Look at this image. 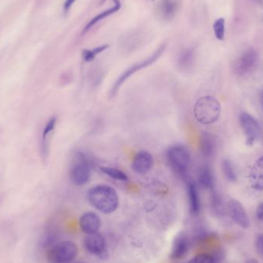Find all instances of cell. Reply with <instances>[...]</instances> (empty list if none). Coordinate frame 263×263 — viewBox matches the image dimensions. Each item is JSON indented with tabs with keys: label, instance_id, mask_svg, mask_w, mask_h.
<instances>
[{
	"label": "cell",
	"instance_id": "ba28073f",
	"mask_svg": "<svg viewBox=\"0 0 263 263\" xmlns=\"http://www.w3.org/2000/svg\"><path fill=\"white\" fill-rule=\"evenodd\" d=\"M180 7L179 0H159L156 5V16L165 23L171 22L176 17Z\"/></svg>",
	"mask_w": 263,
	"mask_h": 263
},
{
	"label": "cell",
	"instance_id": "cb8c5ba5",
	"mask_svg": "<svg viewBox=\"0 0 263 263\" xmlns=\"http://www.w3.org/2000/svg\"><path fill=\"white\" fill-rule=\"evenodd\" d=\"M109 47V45L105 44L98 46V47L94 48V49H84V50L82 52L83 60H84V62H86V63H90V62L93 61V60H95L97 55L101 53V52H104V51Z\"/></svg>",
	"mask_w": 263,
	"mask_h": 263
},
{
	"label": "cell",
	"instance_id": "44dd1931",
	"mask_svg": "<svg viewBox=\"0 0 263 263\" xmlns=\"http://www.w3.org/2000/svg\"><path fill=\"white\" fill-rule=\"evenodd\" d=\"M195 60V50L193 48H185L182 49L178 54L177 63L178 68L180 70L186 71L191 69L194 63Z\"/></svg>",
	"mask_w": 263,
	"mask_h": 263
},
{
	"label": "cell",
	"instance_id": "30bf717a",
	"mask_svg": "<svg viewBox=\"0 0 263 263\" xmlns=\"http://www.w3.org/2000/svg\"><path fill=\"white\" fill-rule=\"evenodd\" d=\"M57 124V117H50L44 125L40 136V156L43 161L47 160L50 151V140L52 133L55 130Z\"/></svg>",
	"mask_w": 263,
	"mask_h": 263
},
{
	"label": "cell",
	"instance_id": "e0dca14e",
	"mask_svg": "<svg viewBox=\"0 0 263 263\" xmlns=\"http://www.w3.org/2000/svg\"><path fill=\"white\" fill-rule=\"evenodd\" d=\"M187 195L190 213L193 215L199 214L201 210L200 196L197 183L195 181L189 180L187 182Z\"/></svg>",
	"mask_w": 263,
	"mask_h": 263
},
{
	"label": "cell",
	"instance_id": "836d02e7",
	"mask_svg": "<svg viewBox=\"0 0 263 263\" xmlns=\"http://www.w3.org/2000/svg\"><path fill=\"white\" fill-rule=\"evenodd\" d=\"M76 263H85V262H76Z\"/></svg>",
	"mask_w": 263,
	"mask_h": 263
},
{
	"label": "cell",
	"instance_id": "7402d4cb",
	"mask_svg": "<svg viewBox=\"0 0 263 263\" xmlns=\"http://www.w3.org/2000/svg\"><path fill=\"white\" fill-rule=\"evenodd\" d=\"M114 2H115V6H114V7L110 8V9H107V10H105L104 12H102V13L99 14L98 15L94 17V18L86 25V27L84 28V30H83V34L87 32L92 26H95L100 20H103V18H106V17L109 16V15L120 10V8H121V3H120V0H114Z\"/></svg>",
	"mask_w": 263,
	"mask_h": 263
},
{
	"label": "cell",
	"instance_id": "d4e9b609",
	"mask_svg": "<svg viewBox=\"0 0 263 263\" xmlns=\"http://www.w3.org/2000/svg\"><path fill=\"white\" fill-rule=\"evenodd\" d=\"M222 172H223L224 176L229 182H235L237 180L236 171L233 164L228 159H224L222 162Z\"/></svg>",
	"mask_w": 263,
	"mask_h": 263
},
{
	"label": "cell",
	"instance_id": "f546056e",
	"mask_svg": "<svg viewBox=\"0 0 263 263\" xmlns=\"http://www.w3.org/2000/svg\"><path fill=\"white\" fill-rule=\"evenodd\" d=\"M76 1L77 0H66L64 3V6H63L65 12H67L71 9V7H72V5H73Z\"/></svg>",
	"mask_w": 263,
	"mask_h": 263
},
{
	"label": "cell",
	"instance_id": "3957f363",
	"mask_svg": "<svg viewBox=\"0 0 263 263\" xmlns=\"http://www.w3.org/2000/svg\"><path fill=\"white\" fill-rule=\"evenodd\" d=\"M165 160L176 176L182 179L188 178L191 155L185 145L182 144L171 145L165 152Z\"/></svg>",
	"mask_w": 263,
	"mask_h": 263
},
{
	"label": "cell",
	"instance_id": "ffe728a7",
	"mask_svg": "<svg viewBox=\"0 0 263 263\" xmlns=\"http://www.w3.org/2000/svg\"><path fill=\"white\" fill-rule=\"evenodd\" d=\"M199 150L204 157H211L216 150V139L214 136L208 132H204L199 139Z\"/></svg>",
	"mask_w": 263,
	"mask_h": 263
},
{
	"label": "cell",
	"instance_id": "603a6c76",
	"mask_svg": "<svg viewBox=\"0 0 263 263\" xmlns=\"http://www.w3.org/2000/svg\"><path fill=\"white\" fill-rule=\"evenodd\" d=\"M100 171L114 180L120 181V182H127L129 180V177L126 173L114 167L101 166Z\"/></svg>",
	"mask_w": 263,
	"mask_h": 263
},
{
	"label": "cell",
	"instance_id": "484cf974",
	"mask_svg": "<svg viewBox=\"0 0 263 263\" xmlns=\"http://www.w3.org/2000/svg\"><path fill=\"white\" fill-rule=\"evenodd\" d=\"M213 32L218 40L222 41L225 38L226 21L223 18H219L213 23Z\"/></svg>",
	"mask_w": 263,
	"mask_h": 263
},
{
	"label": "cell",
	"instance_id": "d6a6232c",
	"mask_svg": "<svg viewBox=\"0 0 263 263\" xmlns=\"http://www.w3.org/2000/svg\"><path fill=\"white\" fill-rule=\"evenodd\" d=\"M262 106H263V91L262 92Z\"/></svg>",
	"mask_w": 263,
	"mask_h": 263
},
{
	"label": "cell",
	"instance_id": "52a82bcc",
	"mask_svg": "<svg viewBox=\"0 0 263 263\" xmlns=\"http://www.w3.org/2000/svg\"><path fill=\"white\" fill-rule=\"evenodd\" d=\"M227 213L233 222L244 230L250 229V219L247 210L239 201L231 199L227 205Z\"/></svg>",
	"mask_w": 263,
	"mask_h": 263
},
{
	"label": "cell",
	"instance_id": "1f68e13d",
	"mask_svg": "<svg viewBox=\"0 0 263 263\" xmlns=\"http://www.w3.org/2000/svg\"><path fill=\"white\" fill-rule=\"evenodd\" d=\"M252 1L256 2V3H261V1H262V0H252Z\"/></svg>",
	"mask_w": 263,
	"mask_h": 263
},
{
	"label": "cell",
	"instance_id": "5b68a950",
	"mask_svg": "<svg viewBox=\"0 0 263 263\" xmlns=\"http://www.w3.org/2000/svg\"><path fill=\"white\" fill-rule=\"evenodd\" d=\"M165 49V45H161V46H159L150 57H148V58L145 59V60H142V61L139 62V63H135V64L131 66L130 67L126 69V70L117 78L115 83L112 85L110 90L111 97H115L117 92L120 90V88L122 87V86H123L129 78H131L134 74H136L137 72H139V71L142 70V69H145V68L148 67V66H151L153 63H156V62L159 60V57L163 53Z\"/></svg>",
	"mask_w": 263,
	"mask_h": 263
},
{
	"label": "cell",
	"instance_id": "6da1fadb",
	"mask_svg": "<svg viewBox=\"0 0 263 263\" xmlns=\"http://www.w3.org/2000/svg\"><path fill=\"white\" fill-rule=\"evenodd\" d=\"M87 198L94 208L104 214H111L118 209V194L110 185H95L88 191Z\"/></svg>",
	"mask_w": 263,
	"mask_h": 263
},
{
	"label": "cell",
	"instance_id": "8992f818",
	"mask_svg": "<svg viewBox=\"0 0 263 263\" xmlns=\"http://www.w3.org/2000/svg\"><path fill=\"white\" fill-rule=\"evenodd\" d=\"M78 255L77 245L70 241H63L52 246L48 250V261L51 263H69Z\"/></svg>",
	"mask_w": 263,
	"mask_h": 263
},
{
	"label": "cell",
	"instance_id": "277c9868",
	"mask_svg": "<svg viewBox=\"0 0 263 263\" xmlns=\"http://www.w3.org/2000/svg\"><path fill=\"white\" fill-rule=\"evenodd\" d=\"M221 105L219 100L211 96L201 97L195 103L194 116L202 125H211L219 120Z\"/></svg>",
	"mask_w": 263,
	"mask_h": 263
},
{
	"label": "cell",
	"instance_id": "e575fe53",
	"mask_svg": "<svg viewBox=\"0 0 263 263\" xmlns=\"http://www.w3.org/2000/svg\"><path fill=\"white\" fill-rule=\"evenodd\" d=\"M104 1H105V0H103V2H104Z\"/></svg>",
	"mask_w": 263,
	"mask_h": 263
},
{
	"label": "cell",
	"instance_id": "8fae6325",
	"mask_svg": "<svg viewBox=\"0 0 263 263\" xmlns=\"http://www.w3.org/2000/svg\"><path fill=\"white\" fill-rule=\"evenodd\" d=\"M84 247L86 251L93 256L100 258L106 257V241L103 235L100 233H92L86 235L84 239Z\"/></svg>",
	"mask_w": 263,
	"mask_h": 263
},
{
	"label": "cell",
	"instance_id": "9a60e30c",
	"mask_svg": "<svg viewBox=\"0 0 263 263\" xmlns=\"http://www.w3.org/2000/svg\"><path fill=\"white\" fill-rule=\"evenodd\" d=\"M80 227L86 235L99 233L101 227V219L97 213L87 212L80 217Z\"/></svg>",
	"mask_w": 263,
	"mask_h": 263
},
{
	"label": "cell",
	"instance_id": "5bb4252c",
	"mask_svg": "<svg viewBox=\"0 0 263 263\" xmlns=\"http://www.w3.org/2000/svg\"><path fill=\"white\" fill-rule=\"evenodd\" d=\"M190 249V240L188 236L184 232L178 233L173 239L170 257L173 260L183 259Z\"/></svg>",
	"mask_w": 263,
	"mask_h": 263
},
{
	"label": "cell",
	"instance_id": "4dcf8cb0",
	"mask_svg": "<svg viewBox=\"0 0 263 263\" xmlns=\"http://www.w3.org/2000/svg\"><path fill=\"white\" fill-rule=\"evenodd\" d=\"M245 263H259L256 259H248V260L246 261Z\"/></svg>",
	"mask_w": 263,
	"mask_h": 263
},
{
	"label": "cell",
	"instance_id": "f1b7e54d",
	"mask_svg": "<svg viewBox=\"0 0 263 263\" xmlns=\"http://www.w3.org/2000/svg\"><path fill=\"white\" fill-rule=\"evenodd\" d=\"M256 216L259 220L263 222V202L259 204L258 205L257 209H256Z\"/></svg>",
	"mask_w": 263,
	"mask_h": 263
},
{
	"label": "cell",
	"instance_id": "2e32d148",
	"mask_svg": "<svg viewBox=\"0 0 263 263\" xmlns=\"http://www.w3.org/2000/svg\"><path fill=\"white\" fill-rule=\"evenodd\" d=\"M144 32L140 30H132L120 38V44L125 50H133L139 47L144 40Z\"/></svg>",
	"mask_w": 263,
	"mask_h": 263
},
{
	"label": "cell",
	"instance_id": "7c38bea8",
	"mask_svg": "<svg viewBox=\"0 0 263 263\" xmlns=\"http://www.w3.org/2000/svg\"><path fill=\"white\" fill-rule=\"evenodd\" d=\"M257 61V52L254 49H248L235 61L233 65L234 71L239 75H245L253 70Z\"/></svg>",
	"mask_w": 263,
	"mask_h": 263
},
{
	"label": "cell",
	"instance_id": "9c48e42d",
	"mask_svg": "<svg viewBox=\"0 0 263 263\" xmlns=\"http://www.w3.org/2000/svg\"><path fill=\"white\" fill-rule=\"evenodd\" d=\"M241 127L247 136V142L253 145L260 134V126L257 120L247 112H242L239 117Z\"/></svg>",
	"mask_w": 263,
	"mask_h": 263
},
{
	"label": "cell",
	"instance_id": "4fadbf2b",
	"mask_svg": "<svg viewBox=\"0 0 263 263\" xmlns=\"http://www.w3.org/2000/svg\"><path fill=\"white\" fill-rule=\"evenodd\" d=\"M154 159L151 153L145 150L138 152L133 156L131 168L136 174L145 175L153 168Z\"/></svg>",
	"mask_w": 263,
	"mask_h": 263
},
{
	"label": "cell",
	"instance_id": "83f0119b",
	"mask_svg": "<svg viewBox=\"0 0 263 263\" xmlns=\"http://www.w3.org/2000/svg\"><path fill=\"white\" fill-rule=\"evenodd\" d=\"M255 247L257 253L263 256V234L258 235L255 242Z\"/></svg>",
	"mask_w": 263,
	"mask_h": 263
},
{
	"label": "cell",
	"instance_id": "7a4b0ae2",
	"mask_svg": "<svg viewBox=\"0 0 263 263\" xmlns=\"http://www.w3.org/2000/svg\"><path fill=\"white\" fill-rule=\"evenodd\" d=\"M94 162L86 153L77 151L72 157L69 170V180L77 186L86 185L90 180Z\"/></svg>",
	"mask_w": 263,
	"mask_h": 263
},
{
	"label": "cell",
	"instance_id": "d6986e66",
	"mask_svg": "<svg viewBox=\"0 0 263 263\" xmlns=\"http://www.w3.org/2000/svg\"><path fill=\"white\" fill-rule=\"evenodd\" d=\"M197 185L204 190H214L215 177L213 170L208 165H203L199 168L198 173Z\"/></svg>",
	"mask_w": 263,
	"mask_h": 263
},
{
	"label": "cell",
	"instance_id": "ac0fdd59",
	"mask_svg": "<svg viewBox=\"0 0 263 263\" xmlns=\"http://www.w3.org/2000/svg\"><path fill=\"white\" fill-rule=\"evenodd\" d=\"M250 182L252 188L256 191H263V156L259 157L252 167Z\"/></svg>",
	"mask_w": 263,
	"mask_h": 263
},
{
	"label": "cell",
	"instance_id": "4316f807",
	"mask_svg": "<svg viewBox=\"0 0 263 263\" xmlns=\"http://www.w3.org/2000/svg\"><path fill=\"white\" fill-rule=\"evenodd\" d=\"M188 263H216L214 256L207 253H202L190 259Z\"/></svg>",
	"mask_w": 263,
	"mask_h": 263
}]
</instances>
